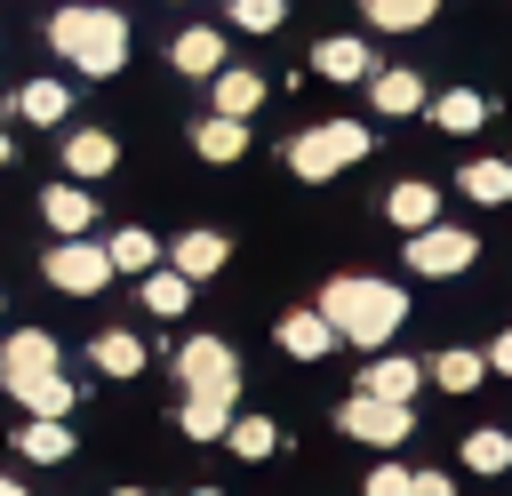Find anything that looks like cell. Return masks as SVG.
Returning <instances> with one entry per match:
<instances>
[{"mask_svg": "<svg viewBox=\"0 0 512 496\" xmlns=\"http://www.w3.org/2000/svg\"><path fill=\"white\" fill-rule=\"evenodd\" d=\"M232 400H240L232 384H208V392H184V416H176V424H184L192 440H224V424H232Z\"/></svg>", "mask_w": 512, "mask_h": 496, "instance_id": "8fae6325", "label": "cell"}, {"mask_svg": "<svg viewBox=\"0 0 512 496\" xmlns=\"http://www.w3.org/2000/svg\"><path fill=\"white\" fill-rule=\"evenodd\" d=\"M280 352H288V360H328V352H336L328 312H320V304H312V312H288V320H280Z\"/></svg>", "mask_w": 512, "mask_h": 496, "instance_id": "30bf717a", "label": "cell"}, {"mask_svg": "<svg viewBox=\"0 0 512 496\" xmlns=\"http://www.w3.org/2000/svg\"><path fill=\"white\" fill-rule=\"evenodd\" d=\"M176 376H184V392H208V384H232V392H240V352H232L224 336H192V344L176 352Z\"/></svg>", "mask_w": 512, "mask_h": 496, "instance_id": "52a82bcc", "label": "cell"}, {"mask_svg": "<svg viewBox=\"0 0 512 496\" xmlns=\"http://www.w3.org/2000/svg\"><path fill=\"white\" fill-rule=\"evenodd\" d=\"M168 56H176V72H184V80H208V72L224 64V32L192 24V32H176V48H168Z\"/></svg>", "mask_w": 512, "mask_h": 496, "instance_id": "5bb4252c", "label": "cell"}, {"mask_svg": "<svg viewBox=\"0 0 512 496\" xmlns=\"http://www.w3.org/2000/svg\"><path fill=\"white\" fill-rule=\"evenodd\" d=\"M280 16H288V0H232L240 32H280Z\"/></svg>", "mask_w": 512, "mask_h": 496, "instance_id": "d6a6232c", "label": "cell"}, {"mask_svg": "<svg viewBox=\"0 0 512 496\" xmlns=\"http://www.w3.org/2000/svg\"><path fill=\"white\" fill-rule=\"evenodd\" d=\"M312 72H320V80H368L376 56H368L360 40H320V48H312Z\"/></svg>", "mask_w": 512, "mask_h": 496, "instance_id": "e0dca14e", "label": "cell"}, {"mask_svg": "<svg viewBox=\"0 0 512 496\" xmlns=\"http://www.w3.org/2000/svg\"><path fill=\"white\" fill-rule=\"evenodd\" d=\"M408 496H456L448 472H408Z\"/></svg>", "mask_w": 512, "mask_h": 496, "instance_id": "e575fe53", "label": "cell"}, {"mask_svg": "<svg viewBox=\"0 0 512 496\" xmlns=\"http://www.w3.org/2000/svg\"><path fill=\"white\" fill-rule=\"evenodd\" d=\"M336 432H352V440H368V448H400V440L416 432V408H408V400H384V392H352V400L336 408Z\"/></svg>", "mask_w": 512, "mask_h": 496, "instance_id": "277c9868", "label": "cell"}, {"mask_svg": "<svg viewBox=\"0 0 512 496\" xmlns=\"http://www.w3.org/2000/svg\"><path fill=\"white\" fill-rule=\"evenodd\" d=\"M144 304H152L160 320H176V312L192 304V280H184L176 264H152V272H144Z\"/></svg>", "mask_w": 512, "mask_h": 496, "instance_id": "cb8c5ba5", "label": "cell"}, {"mask_svg": "<svg viewBox=\"0 0 512 496\" xmlns=\"http://www.w3.org/2000/svg\"><path fill=\"white\" fill-rule=\"evenodd\" d=\"M424 112H432V128L464 136V128H480V120H488V96H472V88H448V96H424Z\"/></svg>", "mask_w": 512, "mask_h": 496, "instance_id": "d6986e66", "label": "cell"}, {"mask_svg": "<svg viewBox=\"0 0 512 496\" xmlns=\"http://www.w3.org/2000/svg\"><path fill=\"white\" fill-rule=\"evenodd\" d=\"M112 160H120V144H112L104 128H72V136H64V168H72V176H112Z\"/></svg>", "mask_w": 512, "mask_h": 496, "instance_id": "9a60e30c", "label": "cell"}, {"mask_svg": "<svg viewBox=\"0 0 512 496\" xmlns=\"http://www.w3.org/2000/svg\"><path fill=\"white\" fill-rule=\"evenodd\" d=\"M40 368H56V336H48V328H16V336L0 344V384L16 392V384L40 376Z\"/></svg>", "mask_w": 512, "mask_h": 496, "instance_id": "ba28073f", "label": "cell"}, {"mask_svg": "<svg viewBox=\"0 0 512 496\" xmlns=\"http://www.w3.org/2000/svg\"><path fill=\"white\" fill-rule=\"evenodd\" d=\"M16 400H24L32 416H72V400H80V392H72L56 368H40V376H24V384H16Z\"/></svg>", "mask_w": 512, "mask_h": 496, "instance_id": "7402d4cb", "label": "cell"}, {"mask_svg": "<svg viewBox=\"0 0 512 496\" xmlns=\"http://www.w3.org/2000/svg\"><path fill=\"white\" fill-rule=\"evenodd\" d=\"M472 256H480V248H472V232H456V224H416V232H408V264H416L424 280H456Z\"/></svg>", "mask_w": 512, "mask_h": 496, "instance_id": "8992f818", "label": "cell"}, {"mask_svg": "<svg viewBox=\"0 0 512 496\" xmlns=\"http://www.w3.org/2000/svg\"><path fill=\"white\" fill-rule=\"evenodd\" d=\"M40 216H48V232H88V216H96V192H80V184H56V192L40 200Z\"/></svg>", "mask_w": 512, "mask_h": 496, "instance_id": "44dd1931", "label": "cell"}, {"mask_svg": "<svg viewBox=\"0 0 512 496\" xmlns=\"http://www.w3.org/2000/svg\"><path fill=\"white\" fill-rule=\"evenodd\" d=\"M48 40H56V56H64L72 72H88V80H112V72L128 64V16H120V8L72 0V8L48 16Z\"/></svg>", "mask_w": 512, "mask_h": 496, "instance_id": "7a4b0ae2", "label": "cell"}, {"mask_svg": "<svg viewBox=\"0 0 512 496\" xmlns=\"http://www.w3.org/2000/svg\"><path fill=\"white\" fill-rule=\"evenodd\" d=\"M208 88H216V112H232V120H248V112L264 104V72H248V64H232V56L208 72Z\"/></svg>", "mask_w": 512, "mask_h": 496, "instance_id": "9c48e42d", "label": "cell"}, {"mask_svg": "<svg viewBox=\"0 0 512 496\" xmlns=\"http://www.w3.org/2000/svg\"><path fill=\"white\" fill-rule=\"evenodd\" d=\"M96 368H104V376H136V368H144V336H136V328H104V336H96Z\"/></svg>", "mask_w": 512, "mask_h": 496, "instance_id": "d4e9b609", "label": "cell"}, {"mask_svg": "<svg viewBox=\"0 0 512 496\" xmlns=\"http://www.w3.org/2000/svg\"><path fill=\"white\" fill-rule=\"evenodd\" d=\"M192 144H200V160H240V152H248V128H240L232 112H208V120L192 128Z\"/></svg>", "mask_w": 512, "mask_h": 496, "instance_id": "ffe728a7", "label": "cell"}, {"mask_svg": "<svg viewBox=\"0 0 512 496\" xmlns=\"http://www.w3.org/2000/svg\"><path fill=\"white\" fill-rule=\"evenodd\" d=\"M368 152V128H352V120H312L296 144H288V168L304 176V184H328L336 168H352Z\"/></svg>", "mask_w": 512, "mask_h": 496, "instance_id": "3957f363", "label": "cell"}, {"mask_svg": "<svg viewBox=\"0 0 512 496\" xmlns=\"http://www.w3.org/2000/svg\"><path fill=\"white\" fill-rule=\"evenodd\" d=\"M456 192H464V200H480V208L512 200V160H472V168L456 176Z\"/></svg>", "mask_w": 512, "mask_h": 496, "instance_id": "603a6c76", "label": "cell"}, {"mask_svg": "<svg viewBox=\"0 0 512 496\" xmlns=\"http://www.w3.org/2000/svg\"><path fill=\"white\" fill-rule=\"evenodd\" d=\"M192 496H216V488H192Z\"/></svg>", "mask_w": 512, "mask_h": 496, "instance_id": "ab89813d", "label": "cell"}, {"mask_svg": "<svg viewBox=\"0 0 512 496\" xmlns=\"http://www.w3.org/2000/svg\"><path fill=\"white\" fill-rule=\"evenodd\" d=\"M8 448L32 456V464H64V456H72V432H64V416H24Z\"/></svg>", "mask_w": 512, "mask_h": 496, "instance_id": "4fadbf2b", "label": "cell"}, {"mask_svg": "<svg viewBox=\"0 0 512 496\" xmlns=\"http://www.w3.org/2000/svg\"><path fill=\"white\" fill-rule=\"evenodd\" d=\"M320 312H328V328H336V344H368V352H384L392 344V328L408 320V296L392 288V280H328L320 288Z\"/></svg>", "mask_w": 512, "mask_h": 496, "instance_id": "6da1fadb", "label": "cell"}, {"mask_svg": "<svg viewBox=\"0 0 512 496\" xmlns=\"http://www.w3.org/2000/svg\"><path fill=\"white\" fill-rule=\"evenodd\" d=\"M368 8V24L376 32H416V24H432V8L440 0H360Z\"/></svg>", "mask_w": 512, "mask_h": 496, "instance_id": "f546056e", "label": "cell"}, {"mask_svg": "<svg viewBox=\"0 0 512 496\" xmlns=\"http://www.w3.org/2000/svg\"><path fill=\"white\" fill-rule=\"evenodd\" d=\"M224 448L248 456V464H264V456L280 448V432H272V416H232V424H224Z\"/></svg>", "mask_w": 512, "mask_h": 496, "instance_id": "83f0119b", "label": "cell"}, {"mask_svg": "<svg viewBox=\"0 0 512 496\" xmlns=\"http://www.w3.org/2000/svg\"><path fill=\"white\" fill-rule=\"evenodd\" d=\"M104 256H112V272H136V280H144V272L160 264L152 232H112V240H104Z\"/></svg>", "mask_w": 512, "mask_h": 496, "instance_id": "4dcf8cb0", "label": "cell"}, {"mask_svg": "<svg viewBox=\"0 0 512 496\" xmlns=\"http://www.w3.org/2000/svg\"><path fill=\"white\" fill-rule=\"evenodd\" d=\"M112 496H144V488H112Z\"/></svg>", "mask_w": 512, "mask_h": 496, "instance_id": "f35d334b", "label": "cell"}, {"mask_svg": "<svg viewBox=\"0 0 512 496\" xmlns=\"http://www.w3.org/2000/svg\"><path fill=\"white\" fill-rule=\"evenodd\" d=\"M472 472H512V440L496 432V424H480V432H464V448H456Z\"/></svg>", "mask_w": 512, "mask_h": 496, "instance_id": "f1b7e54d", "label": "cell"}, {"mask_svg": "<svg viewBox=\"0 0 512 496\" xmlns=\"http://www.w3.org/2000/svg\"><path fill=\"white\" fill-rule=\"evenodd\" d=\"M0 496H24V488H16V480H8V472H0Z\"/></svg>", "mask_w": 512, "mask_h": 496, "instance_id": "8d00e7d4", "label": "cell"}, {"mask_svg": "<svg viewBox=\"0 0 512 496\" xmlns=\"http://www.w3.org/2000/svg\"><path fill=\"white\" fill-rule=\"evenodd\" d=\"M0 168H8V128H0Z\"/></svg>", "mask_w": 512, "mask_h": 496, "instance_id": "74e56055", "label": "cell"}, {"mask_svg": "<svg viewBox=\"0 0 512 496\" xmlns=\"http://www.w3.org/2000/svg\"><path fill=\"white\" fill-rule=\"evenodd\" d=\"M224 256H232V240H224V232H184V240L168 248V264H176L184 280H216V272H224Z\"/></svg>", "mask_w": 512, "mask_h": 496, "instance_id": "7c38bea8", "label": "cell"}, {"mask_svg": "<svg viewBox=\"0 0 512 496\" xmlns=\"http://www.w3.org/2000/svg\"><path fill=\"white\" fill-rule=\"evenodd\" d=\"M384 216H392L400 232H416V224H432V216H440V192H432L424 176H408V184H392V192H384Z\"/></svg>", "mask_w": 512, "mask_h": 496, "instance_id": "2e32d148", "label": "cell"}, {"mask_svg": "<svg viewBox=\"0 0 512 496\" xmlns=\"http://www.w3.org/2000/svg\"><path fill=\"white\" fill-rule=\"evenodd\" d=\"M416 384H424V368L416 360H392V352L360 376V392H384V400H416Z\"/></svg>", "mask_w": 512, "mask_h": 496, "instance_id": "4316f807", "label": "cell"}, {"mask_svg": "<svg viewBox=\"0 0 512 496\" xmlns=\"http://www.w3.org/2000/svg\"><path fill=\"white\" fill-rule=\"evenodd\" d=\"M424 376H432L440 392H472V384L488 376V352H464V344H456V352H440V360H432Z\"/></svg>", "mask_w": 512, "mask_h": 496, "instance_id": "484cf974", "label": "cell"}, {"mask_svg": "<svg viewBox=\"0 0 512 496\" xmlns=\"http://www.w3.org/2000/svg\"><path fill=\"white\" fill-rule=\"evenodd\" d=\"M40 272H48V280H56L64 296H96V288L112 280V256H104L96 240H80V232H64V240H56L48 256H40Z\"/></svg>", "mask_w": 512, "mask_h": 496, "instance_id": "5b68a950", "label": "cell"}, {"mask_svg": "<svg viewBox=\"0 0 512 496\" xmlns=\"http://www.w3.org/2000/svg\"><path fill=\"white\" fill-rule=\"evenodd\" d=\"M488 368H504V376H512V336H496V344H488Z\"/></svg>", "mask_w": 512, "mask_h": 496, "instance_id": "d590c367", "label": "cell"}, {"mask_svg": "<svg viewBox=\"0 0 512 496\" xmlns=\"http://www.w3.org/2000/svg\"><path fill=\"white\" fill-rule=\"evenodd\" d=\"M368 496H408V472H400V464H376V472H368Z\"/></svg>", "mask_w": 512, "mask_h": 496, "instance_id": "836d02e7", "label": "cell"}, {"mask_svg": "<svg viewBox=\"0 0 512 496\" xmlns=\"http://www.w3.org/2000/svg\"><path fill=\"white\" fill-rule=\"evenodd\" d=\"M64 104H72V96H64L56 80H24V96H16L24 120H64Z\"/></svg>", "mask_w": 512, "mask_h": 496, "instance_id": "1f68e13d", "label": "cell"}, {"mask_svg": "<svg viewBox=\"0 0 512 496\" xmlns=\"http://www.w3.org/2000/svg\"><path fill=\"white\" fill-rule=\"evenodd\" d=\"M368 96H376V112H424V80H416L408 64H392V72H368Z\"/></svg>", "mask_w": 512, "mask_h": 496, "instance_id": "ac0fdd59", "label": "cell"}]
</instances>
